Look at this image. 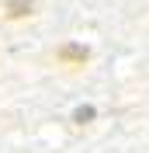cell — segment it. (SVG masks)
Wrapping results in <instances>:
<instances>
[{
    "label": "cell",
    "mask_w": 149,
    "mask_h": 153,
    "mask_svg": "<svg viewBox=\"0 0 149 153\" xmlns=\"http://www.w3.org/2000/svg\"><path fill=\"white\" fill-rule=\"evenodd\" d=\"M59 59H63V63H69V66H83L87 59H90V52H87L83 45H73V42H66V45L59 49Z\"/></svg>",
    "instance_id": "6da1fadb"
},
{
    "label": "cell",
    "mask_w": 149,
    "mask_h": 153,
    "mask_svg": "<svg viewBox=\"0 0 149 153\" xmlns=\"http://www.w3.org/2000/svg\"><path fill=\"white\" fill-rule=\"evenodd\" d=\"M31 14V0H7V18H24Z\"/></svg>",
    "instance_id": "7a4b0ae2"
},
{
    "label": "cell",
    "mask_w": 149,
    "mask_h": 153,
    "mask_svg": "<svg viewBox=\"0 0 149 153\" xmlns=\"http://www.w3.org/2000/svg\"><path fill=\"white\" fill-rule=\"evenodd\" d=\"M90 118H94V108H90V105H87V108H76V111H73V122H80V125L90 122Z\"/></svg>",
    "instance_id": "3957f363"
}]
</instances>
